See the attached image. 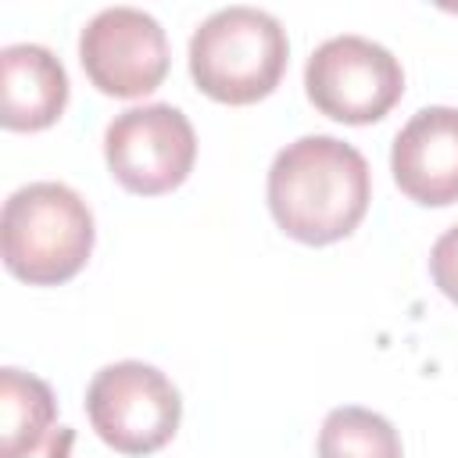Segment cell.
<instances>
[{"mask_svg":"<svg viewBox=\"0 0 458 458\" xmlns=\"http://www.w3.org/2000/svg\"><path fill=\"white\" fill-rule=\"evenodd\" d=\"M50 386L21 369H0V458H29L54 426Z\"/></svg>","mask_w":458,"mask_h":458,"instance_id":"obj_10","label":"cell"},{"mask_svg":"<svg viewBox=\"0 0 458 458\" xmlns=\"http://www.w3.org/2000/svg\"><path fill=\"white\" fill-rule=\"evenodd\" d=\"M304 89L322 114L347 125H369L401 100L404 72L383 43L344 32L311 50Z\"/></svg>","mask_w":458,"mask_h":458,"instance_id":"obj_5","label":"cell"},{"mask_svg":"<svg viewBox=\"0 0 458 458\" xmlns=\"http://www.w3.org/2000/svg\"><path fill=\"white\" fill-rule=\"evenodd\" d=\"M429 272H433V283L440 286V293L458 304V225H451L437 236V243L429 250Z\"/></svg>","mask_w":458,"mask_h":458,"instance_id":"obj_12","label":"cell"},{"mask_svg":"<svg viewBox=\"0 0 458 458\" xmlns=\"http://www.w3.org/2000/svg\"><path fill=\"white\" fill-rule=\"evenodd\" d=\"M290 43L276 14L233 4L208 14L190 36V75L200 93L222 104L268 97L286 68Z\"/></svg>","mask_w":458,"mask_h":458,"instance_id":"obj_3","label":"cell"},{"mask_svg":"<svg viewBox=\"0 0 458 458\" xmlns=\"http://www.w3.org/2000/svg\"><path fill=\"white\" fill-rule=\"evenodd\" d=\"M68 104L64 64L39 43L0 50V122L14 132H36L61 118Z\"/></svg>","mask_w":458,"mask_h":458,"instance_id":"obj_9","label":"cell"},{"mask_svg":"<svg viewBox=\"0 0 458 458\" xmlns=\"http://www.w3.org/2000/svg\"><path fill=\"white\" fill-rule=\"evenodd\" d=\"M79 61L107 97H147L168 75V39L154 14L140 7H104L79 36Z\"/></svg>","mask_w":458,"mask_h":458,"instance_id":"obj_7","label":"cell"},{"mask_svg":"<svg viewBox=\"0 0 458 458\" xmlns=\"http://www.w3.org/2000/svg\"><path fill=\"white\" fill-rule=\"evenodd\" d=\"M318 458H401V437L379 411L344 404L318 429Z\"/></svg>","mask_w":458,"mask_h":458,"instance_id":"obj_11","label":"cell"},{"mask_svg":"<svg viewBox=\"0 0 458 458\" xmlns=\"http://www.w3.org/2000/svg\"><path fill=\"white\" fill-rule=\"evenodd\" d=\"M86 415L107 447L122 454H150L175 437L182 397L161 369L129 358L104 365L89 379Z\"/></svg>","mask_w":458,"mask_h":458,"instance_id":"obj_4","label":"cell"},{"mask_svg":"<svg viewBox=\"0 0 458 458\" xmlns=\"http://www.w3.org/2000/svg\"><path fill=\"white\" fill-rule=\"evenodd\" d=\"M93 211L64 182H29L4 200L0 254L11 276L32 286L72 279L93 250Z\"/></svg>","mask_w":458,"mask_h":458,"instance_id":"obj_2","label":"cell"},{"mask_svg":"<svg viewBox=\"0 0 458 458\" xmlns=\"http://www.w3.org/2000/svg\"><path fill=\"white\" fill-rule=\"evenodd\" d=\"M369 200V161L336 136H301L272 157L268 208L276 225L301 243L322 247L351 236Z\"/></svg>","mask_w":458,"mask_h":458,"instance_id":"obj_1","label":"cell"},{"mask_svg":"<svg viewBox=\"0 0 458 458\" xmlns=\"http://www.w3.org/2000/svg\"><path fill=\"white\" fill-rule=\"evenodd\" d=\"M111 175L140 197H157L186 182L197 161V132L172 104L125 107L104 129Z\"/></svg>","mask_w":458,"mask_h":458,"instance_id":"obj_6","label":"cell"},{"mask_svg":"<svg viewBox=\"0 0 458 458\" xmlns=\"http://www.w3.org/2000/svg\"><path fill=\"white\" fill-rule=\"evenodd\" d=\"M72 444H75V429L72 426H57L47 440V454L43 458H72Z\"/></svg>","mask_w":458,"mask_h":458,"instance_id":"obj_13","label":"cell"},{"mask_svg":"<svg viewBox=\"0 0 458 458\" xmlns=\"http://www.w3.org/2000/svg\"><path fill=\"white\" fill-rule=\"evenodd\" d=\"M390 172L404 197L426 208L458 200V107H422L394 136Z\"/></svg>","mask_w":458,"mask_h":458,"instance_id":"obj_8","label":"cell"}]
</instances>
